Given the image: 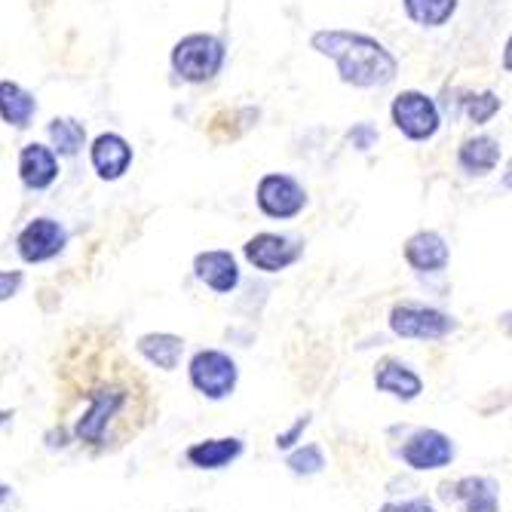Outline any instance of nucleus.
<instances>
[{
  "instance_id": "1",
  "label": "nucleus",
  "mask_w": 512,
  "mask_h": 512,
  "mask_svg": "<svg viewBox=\"0 0 512 512\" xmlns=\"http://www.w3.org/2000/svg\"><path fill=\"white\" fill-rule=\"evenodd\" d=\"M310 43L319 56L332 59L338 65L341 80L350 86H359V89L387 86L399 74L396 56L381 40L368 37V34L332 28V31H316Z\"/></svg>"
},
{
  "instance_id": "2",
  "label": "nucleus",
  "mask_w": 512,
  "mask_h": 512,
  "mask_svg": "<svg viewBox=\"0 0 512 512\" xmlns=\"http://www.w3.org/2000/svg\"><path fill=\"white\" fill-rule=\"evenodd\" d=\"M221 65H224V43L215 34H188L172 50V68L188 83L212 80L221 71Z\"/></svg>"
},
{
  "instance_id": "3",
  "label": "nucleus",
  "mask_w": 512,
  "mask_h": 512,
  "mask_svg": "<svg viewBox=\"0 0 512 512\" xmlns=\"http://www.w3.org/2000/svg\"><path fill=\"white\" fill-rule=\"evenodd\" d=\"M390 114H393L396 129L405 138H411V142H427V138H433L439 132V126H442L436 102L430 96H424V92H417V89L399 92Z\"/></svg>"
},
{
  "instance_id": "4",
  "label": "nucleus",
  "mask_w": 512,
  "mask_h": 512,
  "mask_svg": "<svg viewBox=\"0 0 512 512\" xmlns=\"http://www.w3.org/2000/svg\"><path fill=\"white\" fill-rule=\"evenodd\" d=\"M390 329L408 341H439L454 329V319L436 307L424 304H396L390 313Z\"/></svg>"
},
{
  "instance_id": "5",
  "label": "nucleus",
  "mask_w": 512,
  "mask_h": 512,
  "mask_svg": "<svg viewBox=\"0 0 512 512\" xmlns=\"http://www.w3.org/2000/svg\"><path fill=\"white\" fill-rule=\"evenodd\" d=\"M191 384L206 399H224L237 387V362L221 350H200L191 359Z\"/></svg>"
},
{
  "instance_id": "6",
  "label": "nucleus",
  "mask_w": 512,
  "mask_h": 512,
  "mask_svg": "<svg viewBox=\"0 0 512 512\" xmlns=\"http://www.w3.org/2000/svg\"><path fill=\"white\" fill-rule=\"evenodd\" d=\"M255 197H258V209L267 218H295L307 206V191L292 175H279V172L264 175L258 181Z\"/></svg>"
},
{
  "instance_id": "7",
  "label": "nucleus",
  "mask_w": 512,
  "mask_h": 512,
  "mask_svg": "<svg viewBox=\"0 0 512 512\" xmlns=\"http://www.w3.org/2000/svg\"><path fill=\"white\" fill-rule=\"evenodd\" d=\"M68 243V230L53 221V218H34L22 227V234L16 240V249L22 255V261L28 264H43L56 258Z\"/></svg>"
},
{
  "instance_id": "8",
  "label": "nucleus",
  "mask_w": 512,
  "mask_h": 512,
  "mask_svg": "<svg viewBox=\"0 0 512 512\" xmlns=\"http://www.w3.org/2000/svg\"><path fill=\"white\" fill-rule=\"evenodd\" d=\"M304 246L286 234H258L246 243V258L255 270H264V273H279L292 267L298 258H301Z\"/></svg>"
},
{
  "instance_id": "9",
  "label": "nucleus",
  "mask_w": 512,
  "mask_h": 512,
  "mask_svg": "<svg viewBox=\"0 0 512 512\" xmlns=\"http://www.w3.org/2000/svg\"><path fill=\"white\" fill-rule=\"evenodd\" d=\"M402 460L411 470H442L454 460V445L439 430H417L402 445Z\"/></svg>"
},
{
  "instance_id": "10",
  "label": "nucleus",
  "mask_w": 512,
  "mask_h": 512,
  "mask_svg": "<svg viewBox=\"0 0 512 512\" xmlns=\"http://www.w3.org/2000/svg\"><path fill=\"white\" fill-rule=\"evenodd\" d=\"M123 390L117 387H105V390H96L89 399V408L83 411V417L77 421V436L83 442H102L108 424H111V417L120 411L123 405Z\"/></svg>"
},
{
  "instance_id": "11",
  "label": "nucleus",
  "mask_w": 512,
  "mask_h": 512,
  "mask_svg": "<svg viewBox=\"0 0 512 512\" xmlns=\"http://www.w3.org/2000/svg\"><path fill=\"white\" fill-rule=\"evenodd\" d=\"M89 160H92V169L99 172V178L117 181L132 166V145L117 132H105V135L96 138V142H92Z\"/></svg>"
},
{
  "instance_id": "12",
  "label": "nucleus",
  "mask_w": 512,
  "mask_h": 512,
  "mask_svg": "<svg viewBox=\"0 0 512 512\" xmlns=\"http://www.w3.org/2000/svg\"><path fill=\"white\" fill-rule=\"evenodd\" d=\"M19 178L28 191H46L50 184L59 178V160L53 154V148L46 145H25L19 154Z\"/></svg>"
},
{
  "instance_id": "13",
  "label": "nucleus",
  "mask_w": 512,
  "mask_h": 512,
  "mask_svg": "<svg viewBox=\"0 0 512 512\" xmlns=\"http://www.w3.org/2000/svg\"><path fill=\"white\" fill-rule=\"evenodd\" d=\"M194 270H197V279L206 283L212 292L218 295H227L234 292L237 283H240V267H237V258L230 252H200L197 261H194Z\"/></svg>"
},
{
  "instance_id": "14",
  "label": "nucleus",
  "mask_w": 512,
  "mask_h": 512,
  "mask_svg": "<svg viewBox=\"0 0 512 512\" xmlns=\"http://www.w3.org/2000/svg\"><path fill=\"white\" fill-rule=\"evenodd\" d=\"M405 261L417 273H439L448 267V246L436 230H421L405 243Z\"/></svg>"
},
{
  "instance_id": "15",
  "label": "nucleus",
  "mask_w": 512,
  "mask_h": 512,
  "mask_svg": "<svg viewBox=\"0 0 512 512\" xmlns=\"http://www.w3.org/2000/svg\"><path fill=\"white\" fill-rule=\"evenodd\" d=\"M497 163H500V145L491 135L467 138L457 151V166L467 175H488L497 169Z\"/></svg>"
},
{
  "instance_id": "16",
  "label": "nucleus",
  "mask_w": 512,
  "mask_h": 512,
  "mask_svg": "<svg viewBox=\"0 0 512 512\" xmlns=\"http://www.w3.org/2000/svg\"><path fill=\"white\" fill-rule=\"evenodd\" d=\"M34 114H37V102L31 92L13 80H0V117L16 129H25L31 126Z\"/></svg>"
},
{
  "instance_id": "17",
  "label": "nucleus",
  "mask_w": 512,
  "mask_h": 512,
  "mask_svg": "<svg viewBox=\"0 0 512 512\" xmlns=\"http://www.w3.org/2000/svg\"><path fill=\"white\" fill-rule=\"evenodd\" d=\"M375 387L381 390V393H390V396H396V399H417L421 396V390H424V381L414 375V371L408 368V365H402V362H384L381 368H378V375H375Z\"/></svg>"
},
{
  "instance_id": "18",
  "label": "nucleus",
  "mask_w": 512,
  "mask_h": 512,
  "mask_svg": "<svg viewBox=\"0 0 512 512\" xmlns=\"http://www.w3.org/2000/svg\"><path fill=\"white\" fill-rule=\"evenodd\" d=\"M243 454L240 439H206L188 448V460L200 470H221Z\"/></svg>"
},
{
  "instance_id": "19",
  "label": "nucleus",
  "mask_w": 512,
  "mask_h": 512,
  "mask_svg": "<svg viewBox=\"0 0 512 512\" xmlns=\"http://www.w3.org/2000/svg\"><path fill=\"white\" fill-rule=\"evenodd\" d=\"M454 500L463 512H497V485L491 479H460L454 485Z\"/></svg>"
},
{
  "instance_id": "20",
  "label": "nucleus",
  "mask_w": 512,
  "mask_h": 512,
  "mask_svg": "<svg viewBox=\"0 0 512 512\" xmlns=\"http://www.w3.org/2000/svg\"><path fill=\"white\" fill-rule=\"evenodd\" d=\"M138 350H142V356L148 362H154L157 368L172 371L181 362L184 341L175 338V335H145V338H138Z\"/></svg>"
},
{
  "instance_id": "21",
  "label": "nucleus",
  "mask_w": 512,
  "mask_h": 512,
  "mask_svg": "<svg viewBox=\"0 0 512 512\" xmlns=\"http://www.w3.org/2000/svg\"><path fill=\"white\" fill-rule=\"evenodd\" d=\"M405 13L424 28H442L457 13V0H405Z\"/></svg>"
},
{
  "instance_id": "22",
  "label": "nucleus",
  "mask_w": 512,
  "mask_h": 512,
  "mask_svg": "<svg viewBox=\"0 0 512 512\" xmlns=\"http://www.w3.org/2000/svg\"><path fill=\"white\" fill-rule=\"evenodd\" d=\"M50 142H53V154H62V157H74L80 154L83 142H86V129L80 120H71V117H56L50 123Z\"/></svg>"
},
{
  "instance_id": "23",
  "label": "nucleus",
  "mask_w": 512,
  "mask_h": 512,
  "mask_svg": "<svg viewBox=\"0 0 512 512\" xmlns=\"http://www.w3.org/2000/svg\"><path fill=\"white\" fill-rule=\"evenodd\" d=\"M289 467L298 476H316V473H322V467H325L322 448L319 445H304V448L292 451L289 454Z\"/></svg>"
},
{
  "instance_id": "24",
  "label": "nucleus",
  "mask_w": 512,
  "mask_h": 512,
  "mask_svg": "<svg viewBox=\"0 0 512 512\" xmlns=\"http://www.w3.org/2000/svg\"><path fill=\"white\" fill-rule=\"evenodd\" d=\"M463 111H467V117L476 126H485L500 111V96L497 92H479V96H470L467 102H463Z\"/></svg>"
},
{
  "instance_id": "25",
  "label": "nucleus",
  "mask_w": 512,
  "mask_h": 512,
  "mask_svg": "<svg viewBox=\"0 0 512 512\" xmlns=\"http://www.w3.org/2000/svg\"><path fill=\"white\" fill-rule=\"evenodd\" d=\"M347 138H350V145H353L356 151H368L371 145L378 142V129L371 126V123H359V126H353V129L347 132Z\"/></svg>"
},
{
  "instance_id": "26",
  "label": "nucleus",
  "mask_w": 512,
  "mask_h": 512,
  "mask_svg": "<svg viewBox=\"0 0 512 512\" xmlns=\"http://www.w3.org/2000/svg\"><path fill=\"white\" fill-rule=\"evenodd\" d=\"M25 283V276L19 270H0V301H10Z\"/></svg>"
},
{
  "instance_id": "27",
  "label": "nucleus",
  "mask_w": 512,
  "mask_h": 512,
  "mask_svg": "<svg viewBox=\"0 0 512 512\" xmlns=\"http://www.w3.org/2000/svg\"><path fill=\"white\" fill-rule=\"evenodd\" d=\"M378 512H436V506L427 503L424 497H414V500H402V503H387Z\"/></svg>"
},
{
  "instance_id": "28",
  "label": "nucleus",
  "mask_w": 512,
  "mask_h": 512,
  "mask_svg": "<svg viewBox=\"0 0 512 512\" xmlns=\"http://www.w3.org/2000/svg\"><path fill=\"white\" fill-rule=\"evenodd\" d=\"M307 424H310V417H301V421H298L289 433H279V436H276V448H292V445L298 442V436L307 430Z\"/></svg>"
},
{
  "instance_id": "29",
  "label": "nucleus",
  "mask_w": 512,
  "mask_h": 512,
  "mask_svg": "<svg viewBox=\"0 0 512 512\" xmlns=\"http://www.w3.org/2000/svg\"><path fill=\"white\" fill-rule=\"evenodd\" d=\"M7 500H10V488L0 482V503H7Z\"/></svg>"
},
{
  "instance_id": "30",
  "label": "nucleus",
  "mask_w": 512,
  "mask_h": 512,
  "mask_svg": "<svg viewBox=\"0 0 512 512\" xmlns=\"http://www.w3.org/2000/svg\"><path fill=\"white\" fill-rule=\"evenodd\" d=\"M10 421V411H0V424H7Z\"/></svg>"
}]
</instances>
